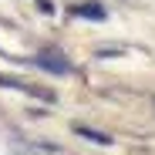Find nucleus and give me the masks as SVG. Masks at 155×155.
<instances>
[{
  "mask_svg": "<svg viewBox=\"0 0 155 155\" xmlns=\"http://www.w3.org/2000/svg\"><path fill=\"white\" fill-rule=\"evenodd\" d=\"M37 64H41L44 71H51V74H68V71H71L68 58H61L58 51H44V54H37Z\"/></svg>",
  "mask_w": 155,
  "mask_h": 155,
  "instance_id": "nucleus-1",
  "label": "nucleus"
},
{
  "mask_svg": "<svg viewBox=\"0 0 155 155\" xmlns=\"http://www.w3.org/2000/svg\"><path fill=\"white\" fill-rule=\"evenodd\" d=\"M74 14L84 20H105V7L101 4H81V7H74Z\"/></svg>",
  "mask_w": 155,
  "mask_h": 155,
  "instance_id": "nucleus-2",
  "label": "nucleus"
},
{
  "mask_svg": "<svg viewBox=\"0 0 155 155\" xmlns=\"http://www.w3.org/2000/svg\"><path fill=\"white\" fill-rule=\"evenodd\" d=\"M74 132H78V135H84V138H91V142H98V145H108V142H111V135L94 132V128H84V125H74Z\"/></svg>",
  "mask_w": 155,
  "mask_h": 155,
  "instance_id": "nucleus-3",
  "label": "nucleus"
}]
</instances>
